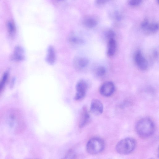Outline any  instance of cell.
<instances>
[{"mask_svg":"<svg viewBox=\"0 0 159 159\" xmlns=\"http://www.w3.org/2000/svg\"><path fill=\"white\" fill-rule=\"evenodd\" d=\"M68 41L70 44L74 45H81L84 43L82 38L74 35H71L68 37Z\"/></svg>","mask_w":159,"mask_h":159,"instance_id":"14","label":"cell"},{"mask_svg":"<svg viewBox=\"0 0 159 159\" xmlns=\"http://www.w3.org/2000/svg\"><path fill=\"white\" fill-rule=\"evenodd\" d=\"M106 72L105 68L102 66L99 67L96 71V74L99 76H104Z\"/></svg>","mask_w":159,"mask_h":159,"instance_id":"16","label":"cell"},{"mask_svg":"<svg viewBox=\"0 0 159 159\" xmlns=\"http://www.w3.org/2000/svg\"><path fill=\"white\" fill-rule=\"evenodd\" d=\"M135 130L140 136L144 138L148 137L152 135L154 132V124L150 118H143L137 123Z\"/></svg>","mask_w":159,"mask_h":159,"instance_id":"1","label":"cell"},{"mask_svg":"<svg viewBox=\"0 0 159 159\" xmlns=\"http://www.w3.org/2000/svg\"><path fill=\"white\" fill-rule=\"evenodd\" d=\"M90 119V115L87 109L84 107L81 113L80 118L79 119V126L80 127H83L86 125Z\"/></svg>","mask_w":159,"mask_h":159,"instance_id":"9","label":"cell"},{"mask_svg":"<svg viewBox=\"0 0 159 159\" xmlns=\"http://www.w3.org/2000/svg\"><path fill=\"white\" fill-rule=\"evenodd\" d=\"M111 0H96L97 4L99 5L105 4L109 2Z\"/></svg>","mask_w":159,"mask_h":159,"instance_id":"20","label":"cell"},{"mask_svg":"<svg viewBox=\"0 0 159 159\" xmlns=\"http://www.w3.org/2000/svg\"><path fill=\"white\" fill-rule=\"evenodd\" d=\"M134 59L137 66L140 69L144 71L147 69L148 67V62L140 50H137L135 53Z\"/></svg>","mask_w":159,"mask_h":159,"instance_id":"5","label":"cell"},{"mask_svg":"<svg viewBox=\"0 0 159 159\" xmlns=\"http://www.w3.org/2000/svg\"><path fill=\"white\" fill-rule=\"evenodd\" d=\"M115 87L114 84L111 82H106L101 87L100 91L101 94L105 97H109L114 93Z\"/></svg>","mask_w":159,"mask_h":159,"instance_id":"6","label":"cell"},{"mask_svg":"<svg viewBox=\"0 0 159 159\" xmlns=\"http://www.w3.org/2000/svg\"><path fill=\"white\" fill-rule=\"evenodd\" d=\"M104 107L102 103L98 99L93 100L91 103V110L96 115L101 114L103 111Z\"/></svg>","mask_w":159,"mask_h":159,"instance_id":"8","label":"cell"},{"mask_svg":"<svg viewBox=\"0 0 159 159\" xmlns=\"http://www.w3.org/2000/svg\"><path fill=\"white\" fill-rule=\"evenodd\" d=\"M108 40L107 54L109 56L112 57L114 55L116 52L117 43L114 38L110 39Z\"/></svg>","mask_w":159,"mask_h":159,"instance_id":"11","label":"cell"},{"mask_svg":"<svg viewBox=\"0 0 159 159\" xmlns=\"http://www.w3.org/2000/svg\"><path fill=\"white\" fill-rule=\"evenodd\" d=\"M83 24L86 28L91 29L95 27L97 25L98 22L94 18L89 17L84 19Z\"/></svg>","mask_w":159,"mask_h":159,"instance_id":"12","label":"cell"},{"mask_svg":"<svg viewBox=\"0 0 159 159\" xmlns=\"http://www.w3.org/2000/svg\"><path fill=\"white\" fill-rule=\"evenodd\" d=\"M75 155L74 153L71 151L69 152L66 155V158H74Z\"/></svg>","mask_w":159,"mask_h":159,"instance_id":"21","label":"cell"},{"mask_svg":"<svg viewBox=\"0 0 159 159\" xmlns=\"http://www.w3.org/2000/svg\"><path fill=\"white\" fill-rule=\"evenodd\" d=\"M16 52L15 54V58L17 60L22 59L24 58L22 55V50L20 48L17 47L16 49Z\"/></svg>","mask_w":159,"mask_h":159,"instance_id":"17","label":"cell"},{"mask_svg":"<svg viewBox=\"0 0 159 159\" xmlns=\"http://www.w3.org/2000/svg\"><path fill=\"white\" fill-rule=\"evenodd\" d=\"M105 144L101 139L93 138L91 139L87 145L88 152L91 154H96L102 152L104 149Z\"/></svg>","mask_w":159,"mask_h":159,"instance_id":"3","label":"cell"},{"mask_svg":"<svg viewBox=\"0 0 159 159\" xmlns=\"http://www.w3.org/2000/svg\"><path fill=\"white\" fill-rule=\"evenodd\" d=\"M115 36L114 32L111 30L108 31L106 33V36L108 39L114 38Z\"/></svg>","mask_w":159,"mask_h":159,"instance_id":"19","label":"cell"},{"mask_svg":"<svg viewBox=\"0 0 159 159\" xmlns=\"http://www.w3.org/2000/svg\"><path fill=\"white\" fill-rule=\"evenodd\" d=\"M136 145L135 141L131 138H127L120 140L116 147L117 152L122 155H126L131 153Z\"/></svg>","mask_w":159,"mask_h":159,"instance_id":"2","label":"cell"},{"mask_svg":"<svg viewBox=\"0 0 159 159\" xmlns=\"http://www.w3.org/2000/svg\"><path fill=\"white\" fill-rule=\"evenodd\" d=\"M89 60L82 57H75L73 60V65L74 67L78 70H82L86 68L89 63Z\"/></svg>","mask_w":159,"mask_h":159,"instance_id":"7","label":"cell"},{"mask_svg":"<svg viewBox=\"0 0 159 159\" xmlns=\"http://www.w3.org/2000/svg\"><path fill=\"white\" fill-rule=\"evenodd\" d=\"M158 24L157 23H149L144 29V31L150 33H154L157 32L158 30Z\"/></svg>","mask_w":159,"mask_h":159,"instance_id":"13","label":"cell"},{"mask_svg":"<svg viewBox=\"0 0 159 159\" xmlns=\"http://www.w3.org/2000/svg\"><path fill=\"white\" fill-rule=\"evenodd\" d=\"M7 28L10 36H14L16 31V27L14 22L12 21H8L7 23Z\"/></svg>","mask_w":159,"mask_h":159,"instance_id":"15","label":"cell"},{"mask_svg":"<svg viewBox=\"0 0 159 159\" xmlns=\"http://www.w3.org/2000/svg\"><path fill=\"white\" fill-rule=\"evenodd\" d=\"M143 0H129V5L132 7L137 6L140 5Z\"/></svg>","mask_w":159,"mask_h":159,"instance_id":"18","label":"cell"},{"mask_svg":"<svg viewBox=\"0 0 159 159\" xmlns=\"http://www.w3.org/2000/svg\"><path fill=\"white\" fill-rule=\"evenodd\" d=\"M56 59L55 50L52 46H49L47 49L46 61L49 64L52 65L55 63Z\"/></svg>","mask_w":159,"mask_h":159,"instance_id":"10","label":"cell"},{"mask_svg":"<svg viewBox=\"0 0 159 159\" xmlns=\"http://www.w3.org/2000/svg\"><path fill=\"white\" fill-rule=\"evenodd\" d=\"M56 1L57 2H61L63 1L64 0H56Z\"/></svg>","mask_w":159,"mask_h":159,"instance_id":"22","label":"cell"},{"mask_svg":"<svg viewBox=\"0 0 159 159\" xmlns=\"http://www.w3.org/2000/svg\"><path fill=\"white\" fill-rule=\"evenodd\" d=\"M88 86V83L84 80L81 79L79 81L76 85V92L75 100L79 101L83 99L86 96Z\"/></svg>","mask_w":159,"mask_h":159,"instance_id":"4","label":"cell"}]
</instances>
